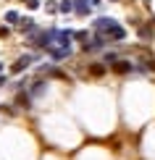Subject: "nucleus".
I'll list each match as a JSON object with an SVG mask.
<instances>
[{
  "label": "nucleus",
  "mask_w": 155,
  "mask_h": 160,
  "mask_svg": "<svg viewBox=\"0 0 155 160\" xmlns=\"http://www.w3.org/2000/svg\"><path fill=\"white\" fill-rule=\"evenodd\" d=\"M50 50V58L53 61H66L71 55V48H48Z\"/></svg>",
  "instance_id": "nucleus-1"
},
{
  "label": "nucleus",
  "mask_w": 155,
  "mask_h": 160,
  "mask_svg": "<svg viewBox=\"0 0 155 160\" xmlns=\"http://www.w3.org/2000/svg\"><path fill=\"white\" fill-rule=\"evenodd\" d=\"M74 11H76L79 16H87V13L92 11V0H74Z\"/></svg>",
  "instance_id": "nucleus-2"
},
{
  "label": "nucleus",
  "mask_w": 155,
  "mask_h": 160,
  "mask_svg": "<svg viewBox=\"0 0 155 160\" xmlns=\"http://www.w3.org/2000/svg\"><path fill=\"white\" fill-rule=\"evenodd\" d=\"M32 61H34L32 55H24V58H18V61L13 63V68H11V71H13V74H18V71H24V68H26V66H29Z\"/></svg>",
  "instance_id": "nucleus-3"
},
{
  "label": "nucleus",
  "mask_w": 155,
  "mask_h": 160,
  "mask_svg": "<svg viewBox=\"0 0 155 160\" xmlns=\"http://www.w3.org/2000/svg\"><path fill=\"white\" fill-rule=\"evenodd\" d=\"M45 92H48V82L39 79V82H34V87L29 89V95H32V97H39V95H45Z\"/></svg>",
  "instance_id": "nucleus-4"
},
{
  "label": "nucleus",
  "mask_w": 155,
  "mask_h": 160,
  "mask_svg": "<svg viewBox=\"0 0 155 160\" xmlns=\"http://www.w3.org/2000/svg\"><path fill=\"white\" fill-rule=\"evenodd\" d=\"M18 29L21 32H34V21L32 18H18Z\"/></svg>",
  "instance_id": "nucleus-5"
},
{
  "label": "nucleus",
  "mask_w": 155,
  "mask_h": 160,
  "mask_svg": "<svg viewBox=\"0 0 155 160\" xmlns=\"http://www.w3.org/2000/svg\"><path fill=\"white\" fill-rule=\"evenodd\" d=\"M132 68H134V66H132L129 61H118V63H116V71H118V74H129Z\"/></svg>",
  "instance_id": "nucleus-6"
},
{
  "label": "nucleus",
  "mask_w": 155,
  "mask_h": 160,
  "mask_svg": "<svg viewBox=\"0 0 155 160\" xmlns=\"http://www.w3.org/2000/svg\"><path fill=\"white\" fill-rule=\"evenodd\" d=\"M18 18H21V16H18L16 11H8V13H5V24H18Z\"/></svg>",
  "instance_id": "nucleus-7"
},
{
  "label": "nucleus",
  "mask_w": 155,
  "mask_h": 160,
  "mask_svg": "<svg viewBox=\"0 0 155 160\" xmlns=\"http://www.w3.org/2000/svg\"><path fill=\"white\" fill-rule=\"evenodd\" d=\"M29 97H32V95H24V92H21V95L16 97V105H21V108H29Z\"/></svg>",
  "instance_id": "nucleus-8"
},
{
  "label": "nucleus",
  "mask_w": 155,
  "mask_h": 160,
  "mask_svg": "<svg viewBox=\"0 0 155 160\" xmlns=\"http://www.w3.org/2000/svg\"><path fill=\"white\" fill-rule=\"evenodd\" d=\"M90 71H92V74H95V76H103V74H105V66L95 63V66H90Z\"/></svg>",
  "instance_id": "nucleus-9"
},
{
  "label": "nucleus",
  "mask_w": 155,
  "mask_h": 160,
  "mask_svg": "<svg viewBox=\"0 0 155 160\" xmlns=\"http://www.w3.org/2000/svg\"><path fill=\"white\" fill-rule=\"evenodd\" d=\"M60 11H63V13L74 11V3H71V0H63V3H60Z\"/></svg>",
  "instance_id": "nucleus-10"
},
{
  "label": "nucleus",
  "mask_w": 155,
  "mask_h": 160,
  "mask_svg": "<svg viewBox=\"0 0 155 160\" xmlns=\"http://www.w3.org/2000/svg\"><path fill=\"white\" fill-rule=\"evenodd\" d=\"M139 37H142V39H150V37H152V32L147 29V26H139Z\"/></svg>",
  "instance_id": "nucleus-11"
},
{
  "label": "nucleus",
  "mask_w": 155,
  "mask_h": 160,
  "mask_svg": "<svg viewBox=\"0 0 155 160\" xmlns=\"http://www.w3.org/2000/svg\"><path fill=\"white\" fill-rule=\"evenodd\" d=\"M87 37H90L87 32H74V39H79V42H87Z\"/></svg>",
  "instance_id": "nucleus-12"
},
{
  "label": "nucleus",
  "mask_w": 155,
  "mask_h": 160,
  "mask_svg": "<svg viewBox=\"0 0 155 160\" xmlns=\"http://www.w3.org/2000/svg\"><path fill=\"white\" fill-rule=\"evenodd\" d=\"M26 8H29V11H34V8H39V0H26Z\"/></svg>",
  "instance_id": "nucleus-13"
},
{
  "label": "nucleus",
  "mask_w": 155,
  "mask_h": 160,
  "mask_svg": "<svg viewBox=\"0 0 155 160\" xmlns=\"http://www.w3.org/2000/svg\"><path fill=\"white\" fill-rule=\"evenodd\" d=\"M45 8H48L50 13H55V11H58V5H55V3H45Z\"/></svg>",
  "instance_id": "nucleus-14"
},
{
  "label": "nucleus",
  "mask_w": 155,
  "mask_h": 160,
  "mask_svg": "<svg viewBox=\"0 0 155 160\" xmlns=\"http://www.w3.org/2000/svg\"><path fill=\"white\" fill-rule=\"evenodd\" d=\"M3 84H5V76H0V87H3Z\"/></svg>",
  "instance_id": "nucleus-15"
},
{
  "label": "nucleus",
  "mask_w": 155,
  "mask_h": 160,
  "mask_svg": "<svg viewBox=\"0 0 155 160\" xmlns=\"http://www.w3.org/2000/svg\"><path fill=\"white\" fill-rule=\"evenodd\" d=\"M0 71H3V63H0Z\"/></svg>",
  "instance_id": "nucleus-16"
}]
</instances>
